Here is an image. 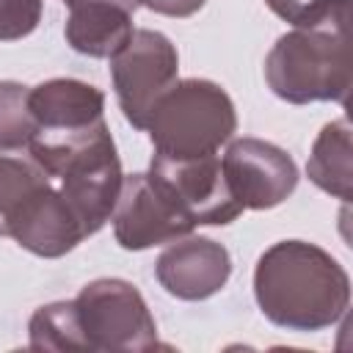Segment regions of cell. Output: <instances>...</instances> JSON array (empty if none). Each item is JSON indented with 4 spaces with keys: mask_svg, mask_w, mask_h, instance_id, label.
<instances>
[{
    "mask_svg": "<svg viewBox=\"0 0 353 353\" xmlns=\"http://www.w3.org/2000/svg\"><path fill=\"white\" fill-rule=\"evenodd\" d=\"M63 3H66V6H69V3H74V0H63Z\"/></svg>",
    "mask_w": 353,
    "mask_h": 353,
    "instance_id": "20",
    "label": "cell"
},
{
    "mask_svg": "<svg viewBox=\"0 0 353 353\" xmlns=\"http://www.w3.org/2000/svg\"><path fill=\"white\" fill-rule=\"evenodd\" d=\"M143 130L160 157H207L218 154V149L237 132V110L218 83L185 77L157 97Z\"/></svg>",
    "mask_w": 353,
    "mask_h": 353,
    "instance_id": "3",
    "label": "cell"
},
{
    "mask_svg": "<svg viewBox=\"0 0 353 353\" xmlns=\"http://www.w3.org/2000/svg\"><path fill=\"white\" fill-rule=\"evenodd\" d=\"M47 176L58 179V190L77 215L85 237L97 234L110 221L124 182L121 160L110 130H102L91 141L66 152Z\"/></svg>",
    "mask_w": 353,
    "mask_h": 353,
    "instance_id": "5",
    "label": "cell"
},
{
    "mask_svg": "<svg viewBox=\"0 0 353 353\" xmlns=\"http://www.w3.org/2000/svg\"><path fill=\"white\" fill-rule=\"evenodd\" d=\"M52 179L30 157L0 154V237H14Z\"/></svg>",
    "mask_w": 353,
    "mask_h": 353,
    "instance_id": "13",
    "label": "cell"
},
{
    "mask_svg": "<svg viewBox=\"0 0 353 353\" xmlns=\"http://www.w3.org/2000/svg\"><path fill=\"white\" fill-rule=\"evenodd\" d=\"M41 22V0H0V41L30 36Z\"/></svg>",
    "mask_w": 353,
    "mask_h": 353,
    "instance_id": "17",
    "label": "cell"
},
{
    "mask_svg": "<svg viewBox=\"0 0 353 353\" xmlns=\"http://www.w3.org/2000/svg\"><path fill=\"white\" fill-rule=\"evenodd\" d=\"M135 3L149 8V11H154V14L185 19V17H193L196 11H201L207 0H135Z\"/></svg>",
    "mask_w": 353,
    "mask_h": 353,
    "instance_id": "19",
    "label": "cell"
},
{
    "mask_svg": "<svg viewBox=\"0 0 353 353\" xmlns=\"http://www.w3.org/2000/svg\"><path fill=\"white\" fill-rule=\"evenodd\" d=\"M154 276L160 287L179 301H207L221 292L232 276L229 251L210 240L185 234L157 256Z\"/></svg>",
    "mask_w": 353,
    "mask_h": 353,
    "instance_id": "11",
    "label": "cell"
},
{
    "mask_svg": "<svg viewBox=\"0 0 353 353\" xmlns=\"http://www.w3.org/2000/svg\"><path fill=\"white\" fill-rule=\"evenodd\" d=\"M265 83L290 105H345L350 94V0H334L323 19L279 36L265 58Z\"/></svg>",
    "mask_w": 353,
    "mask_h": 353,
    "instance_id": "2",
    "label": "cell"
},
{
    "mask_svg": "<svg viewBox=\"0 0 353 353\" xmlns=\"http://www.w3.org/2000/svg\"><path fill=\"white\" fill-rule=\"evenodd\" d=\"M254 298L279 328L323 331L345 317L350 279L325 248L306 240H279L256 259Z\"/></svg>",
    "mask_w": 353,
    "mask_h": 353,
    "instance_id": "1",
    "label": "cell"
},
{
    "mask_svg": "<svg viewBox=\"0 0 353 353\" xmlns=\"http://www.w3.org/2000/svg\"><path fill=\"white\" fill-rule=\"evenodd\" d=\"M179 55L160 30L138 28L130 41L110 58V80L124 119L143 130L157 97L176 83Z\"/></svg>",
    "mask_w": 353,
    "mask_h": 353,
    "instance_id": "6",
    "label": "cell"
},
{
    "mask_svg": "<svg viewBox=\"0 0 353 353\" xmlns=\"http://www.w3.org/2000/svg\"><path fill=\"white\" fill-rule=\"evenodd\" d=\"M149 176L168 193L193 226H226L243 215V207L226 185L218 154L190 160L152 154Z\"/></svg>",
    "mask_w": 353,
    "mask_h": 353,
    "instance_id": "7",
    "label": "cell"
},
{
    "mask_svg": "<svg viewBox=\"0 0 353 353\" xmlns=\"http://www.w3.org/2000/svg\"><path fill=\"white\" fill-rule=\"evenodd\" d=\"M28 91L30 88L17 80H0V152L28 149L36 132Z\"/></svg>",
    "mask_w": 353,
    "mask_h": 353,
    "instance_id": "16",
    "label": "cell"
},
{
    "mask_svg": "<svg viewBox=\"0 0 353 353\" xmlns=\"http://www.w3.org/2000/svg\"><path fill=\"white\" fill-rule=\"evenodd\" d=\"M265 6L292 28H301L323 19L331 11L334 0H265Z\"/></svg>",
    "mask_w": 353,
    "mask_h": 353,
    "instance_id": "18",
    "label": "cell"
},
{
    "mask_svg": "<svg viewBox=\"0 0 353 353\" xmlns=\"http://www.w3.org/2000/svg\"><path fill=\"white\" fill-rule=\"evenodd\" d=\"M113 234L127 251H146L190 234L196 226L168 199V193L146 174H124L119 201L113 207Z\"/></svg>",
    "mask_w": 353,
    "mask_h": 353,
    "instance_id": "9",
    "label": "cell"
},
{
    "mask_svg": "<svg viewBox=\"0 0 353 353\" xmlns=\"http://www.w3.org/2000/svg\"><path fill=\"white\" fill-rule=\"evenodd\" d=\"M36 132L28 146H52L105 127V94L74 77H52L28 91Z\"/></svg>",
    "mask_w": 353,
    "mask_h": 353,
    "instance_id": "10",
    "label": "cell"
},
{
    "mask_svg": "<svg viewBox=\"0 0 353 353\" xmlns=\"http://www.w3.org/2000/svg\"><path fill=\"white\" fill-rule=\"evenodd\" d=\"M221 168L226 185L243 210H270L287 201L298 188V165L292 154L262 138L229 141Z\"/></svg>",
    "mask_w": 353,
    "mask_h": 353,
    "instance_id": "8",
    "label": "cell"
},
{
    "mask_svg": "<svg viewBox=\"0 0 353 353\" xmlns=\"http://www.w3.org/2000/svg\"><path fill=\"white\" fill-rule=\"evenodd\" d=\"M350 121L334 119L328 121L309 152L306 176L328 196L347 201L353 188V165H350Z\"/></svg>",
    "mask_w": 353,
    "mask_h": 353,
    "instance_id": "14",
    "label": "cell"
},
{
    "mask_svg": "<svg viewBox=\"0 0 353 353\" xmlns=\"http://www.w3.org/2000/svg\"><path fill=\"white\" fill-rule=\"evenodd\" d=\"M135 0H74L63 25L66 44L88 58H113L132 36Z\"/></svg>",
    "mask_w": 353,
    "mask_h": 353,
    "instance_id": "12",
    "label": "cell"
},
{
    "mask_svg": "<svg viewBox=\"0 0 353 353\" xmlns=\"http://www.w3.org/2000/svg\"><path fill=\"white\" fill-rule=\"evenodd\" d=\"M83 350L127 353L157 345V323L141 290L124 279H94L74 298Z\"/></svg>",
    "mask_w": 353,
    "mask_h": 353,
    "instance_id": "4",
    "label": "cell"
},
{
    "mask_svg": "<svg viewBox=\"0 0 353 353\" xmlns=\"http://www.w3.org/2000/svg\"><path fill=\"white\" fill-rule=\"evenodd\" d=\"M28 345L33 350H83L72 301L39 306L28 323Z\"/></svg>",
    "mask_w": 353,
    "mask_h": 353,
    "instance_id": "15",
    "label": "cell"
}]
</instances>
